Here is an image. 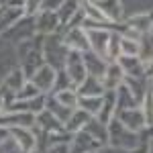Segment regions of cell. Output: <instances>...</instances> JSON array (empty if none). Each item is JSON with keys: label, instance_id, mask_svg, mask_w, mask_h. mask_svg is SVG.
<instances>
[{"label": "cell", "instance_id": "obj_1", "mask_svg": "<svg viewBox=\"0 0 153 153\" xmlns=\"http://www.w3.org/2000/svg\"><path fill=\"white\" fill-rule=\"evenodd\" d=\"M106 129H108V143H110L112 147H117V149L133 151V149H137L141 143H145L141 139V135H139V133L127 129V127H125V125H120L114 117H112V120L106 125Z\"/></svg>", "mask_w": 153, "mask_h": 153}, {"label": "cell", "instance_id": "obj_2", "mask_svg": "<svg viewBox=\"0 0 153 153\" xmlns=\"http://www.w3.org/2000/svg\"><path fill=\"white\" fill-rule=\"evenodd\" d=\"M41 51H43V61L57 71L65 65V57H68V51H70V49L63 45L61 37L51 35L43 41V49H41Z\"/></svg>", "mask_w": 153, "mask_h": 153}, {"label": "cell", "instance_id": "obj_3", "mask_svg": "<svg viewBox=\"0 0 153 153\" xmlns=\"http://www.w3.org/2000/svg\"><path fill=\"white\" fill-rule=\"evenodd\" d=\"M65 76L70 78L71 86H74V90L80 86V84L86 80V65H84V53H80V51H74V49H70L68 51V57H65Z\"/></svg>", "mask_w": 153, "mask_h": 153}, {"label": "cell", "instance_id": "obj_4", "mask_svg": "<svg viewBox=\"0 0 153 153\" xmlns=\"http://www.w3.org/2000/svg\"><path fill=\"white\" fill-rule=\"evenodd\" d=\"M88 43H90V51H94L98 57H102L106 61V53H108V43H110V35L112 31L108 29H84Z\"/></svg>", "mask_w": 153, "mask_h": 153}, {"label": "cell", "instance_id": "obj_5", "mask_svg": "<svg viewBox=\"0 0 153 153\" xmlns=\"http://www.w3.org/2000/svg\"><path fill=\"white\" fill-rule=\"evenodd\" d=\"M114 118H117L120 125H125L127 129L135 131V133H141L147 125H145V117H143V110L137 106V108H125V110H117L114 112Z\"/></svg>", "mask_w": 153, "mask_h": 153}, {"label": "cell", "instance_id": "obj_6", "mask_svg": "<svg viewBox=\"0 0 153 153\" xmlns=\"http://www.w3.org/2000/svg\"><path fill=\"white\" fill-rule=\"evenodd\" d=\"M63 45L68 49H74V51H80V53H86L90 51V43H88V37H86V31L82 27H71L65 31V35L61 37Z\"/></svg>", "mask_w": 153, "mask_h": 153}, {"label": "cell", "instance_id": "obj_7", "mask_svg": "<svg viewBox=\"0 0 153 153\" xmlns=\"http://www.w3.org/2000/svg\"><path fill=\"white\" fill-rule=\"evenodd\" d=\"M102 145L96 141L92 135H88L86 131L74 133V139L70 141V153H92L98 151Z\"/></svg>", "mask_w": 153, "mask_h": 153}, {"label": "cell", "instance_id": "obj_8", "mask_svg": "<svg viewBox=\"0 0 153 153\" xmlns=\"http://www.w3.org/2000/svg\"><path fill=\"white\" fill-rule=\"evenodd\" d=\"M55 78H57V71L53 70L51 65L43 63V65H41V68H39L35 74H33L31 82L35 84V88L39 90V92H49V90H53Z\"/></svg>", "mask_w": 153, "mask_h": 153}, {"label": "cell", "instance_id": "obj_9", "mask_svg": "<svg viewBox=\"0 0 153 153\" xmlns=\"http://www.w3.org/2000/svg\"><path fill=\"white\" fill-rule=\"evenodd\" d=\"M37 123V117L31 112H23V110H12V112H4L0 114V127H33Z\"/></svg>", "mask_w": 153, "mask_h": 153}, {"label": "cell", "instance_id": "obj_10", "mask_svg": "<svg viewBox=\"0 0 153 153\" xmlns=\"http://www.w3.org/2000/svg\"><path fill=\"white\" fill-rule=\"evenodd\" d=\"M10 135L14 137V141L19 143V147L25 153H31L37 147L35 131L31 129V127H10Z\"/></svg>", "mask_w": 153, "mask_h": 153}, {"label": "cell", "instance_id": "obj_11", "mask_svg": "<svg viewBox=\"0 0 153 153\" xmlns=\"http://www.w3.org/2000/svg\"><path fill=\"white\" fill-rule=\"evenodd\" d=\"M117 63L120 65V70H123L125 76H131V78H145V61H143L139 55H137V57L120 55Z\"/></svg>", "mask_w": 153, "mask_h": 153}, {"label": "cell", "instance_id": "obj_12", "mask_svg": "<svg viewBox=\"0 0 153 153\" xmlns=\"http://www.w3.org/2000/svg\"><path fill=\"white\" fill-rule=\"evenodd\" d=\"M114 110H117V94H114V90H106L102 94V106H100V112L96 114V118L108 125L114 117Z\"/></svg>", "mask_w": 153, "mask_h": 153}, {"label": "cell", "instance_id": "obj_13", "mask_svg": "<svg viewBox=\"0 0 153 153\" xmlns=\"http://www.w3.org/2000/svg\"><path fill=\"white\" fill-rule=\"evenodd\" d=\"M59 27V16L57 12H47V10H41L35 19V29L39 33L47 35V33H55Z\"/></svg>", "mask_w": 153, "mask_h": 153}, {"label": "cell", "instance_id": "obj_14", "mask_svg": "<svg viewBox=\"0 0 153 153\" xmlns=\"http://www.w3.org/2000/svg\"><path fill=\"white\" fill-rule=\"evenodd\" d=\"M123 78H125V74L120 70V65H118L117 61H110V63L106 65L104 76H102V86H104V90H117L118 86L123 84Z\"/></svg>", "mask_w": 153, "mask_h": 153}, {"label": "cell", "instance_id": "obj_15", "mask_svg": "<svg viewBox=\"0 0 153 153\" xmlns=\"http://www.w3.org/2000/svg\"><path fill=\"white\" fill-rule=\"evenodd\" d=\"M84 65H86V74L88 76H94V78H100L102 80L108 63L102 57H98L94 51H86L84 53Z\"/></svg>", "mask_w": 153, "mask_h": 153}, {"label": "cell", "instance_id": "obj_16", "mask_svg": "<svg viewBox=\"0 0 153 153\" xmlns=\"http://www.w3.org/2000/svg\"><path fill=\"white\" fill-rule=\"evenodd\" d=\"M104 92L106 90L102 86V80L94 78V76H86V80L76 88V94H80V96H102Z\"/></svg>", "mask_w": 153, "mask_h": 153}, {"label": "cell", "instance_id": "obj_17", "mask_svg": "<svg viewBox=\"0 0 153 153\" xmlns=\"http://www.w3.org/2000/svg\"><path fill=\"white\" fill-rule=\"evenodd\" d=\"M45 110H49L57 120H61V123L65 125V120L71 117V112H74L76 108H70V106L61 104L55 96H47V98H45Z\"/></svg>", "mask_w": 153, "mask_h": 153}, {"label": "cell", "instance_id": "obj_18", "mask_svg": "<svg viewBox=\"0 0 153 153\" xmlns=\"http://www.w3.org/2000/svg\"><path fill=\"white\" fill-rule=\"evenodd\" d=\"M21 61H23V74H25V76H29V78H33V74L45 63V61H43V51H41L39 47H33V49H31V53L25 55Z\"/></svg>", "mask_w": 153, "mask_h": 153}, {"label": "cell", "instance_id": "obj_19", "mask_svg": "<svg viewBox=\"0 0 153 153\" xmlns=\"http://www.w3.org/2000/svg\"><path fill=\"white\" fill-rule=\"evenodd\" d=\"M129 27L139 35H145L153 29V12H135L129 19Z\"/></svg>", "mask_w": 153, "mask_h": 153}, {"label": "cell", "instance_id": "obj_20", "mask_svg": "<svg viewBox=\"0 0 153 153\" xmlns=\"http://www.w3.org/2000/svg\"><path fill=\"white\" fill-rule=\"evenodd\" d=\"M94 4L110 19V23H118L123 19V4H120V0H96Z\"/></svg>", "mask_w": 153, "mask_h": 153}, {"label": "cell", "instance_id": "obj_21", "mask_svg": "<svg viewBox=\"0 0 153 153\" xmlns=\"http://www.w3.org/2000/svg\"><path fill=\"white\" fill-rule=\"evenodd\" d=\"M82 131H86L88 135H92V137H94V139L100 143V145H106V143H108V129H106L104 123H100L96 117L90 118Z\"/></svg>", "mask_w": 153, "mask_h": 153}, {"label": "cell", "instance_id": "obj_22", "mask_svg": "<svg viewBox=\"0 0 153 153\" xmlns=\"http://www.w3.org/2000/svg\"><path fill=\"white\" fill-rule=\"evenodd\" d=\"M92 118V114H88L86 110H82V108H78V110H74L71 112V117L65 120V133H78V131H82L84 127H86V123Z\"/></svg>", "mask_w": 153, "mask_h": 153}, {"label": "cell", "instance_id": "obj_23", "mask_svg": "<svg viewBox=\"0 0 153 153\" xmlns=\"http://www.w3.org/2000/svg\"><path fill=\"white\" fill-rule=\"evenodd\" d=\"M114 94H117V110L137 108V106H139V100L131 94V90L125 86V84H120V86H118L117 90H114ZM117 110H114V112H117Z\"/></svg>", "mask_w": 153, "mask_h": 153}, {"label": "cell", "instance_id": "obj_24", "mask_svg": "<svg viewBox=\"0 0 153 153\" xmlns=\"http://www.w3.org/2000/svg\"><path fill=\"white\" fill-rule=\"evenodd\" d=\"M37 123L41 125V129L47 131V133H61V131H65L63 129V123L57 120L49 110H41V112L37 114Z\"/></svg>", "mask_w": 153, "mask_h": 153}, {"label": "cell", "instance_id": "obj_25", "mask_svg": "<svg viewBox=\"0 0 153 153\" xmlns=\"http://www.w3.org/2000/svg\"><path fill=\"white\" fill-rule=\"evenodd\" d=\"M78 106L86 110L88 114L96 117L100 112V106H102V96H80L78 98Z\"/></svg>", "mask_w": 153, "mask_h": 153}, {"label": "cell", "instance_id": "obj_26", "mask_svg": "<svg viewBox=\"0 0 153 153\" xmlns=\"http://www.w3.org/2000/svg\"><path fill=\"white\" fill-rule=\"evenodd\" d=\"M118 49H120V55L137 57V55L141 53V41H137V39H129V37H120V41H118Z\"/></svg>", "mask_w": 153, "mask_h": 153}, {"label": "cell", "instance_id": "obj_27", "mask_svg": "<svg viewBox=\"0 0 153 153\" xmlns=\"http://www.w3.org/2000/svg\"><path fill=\"white\" fill-rule=\"evenodd\" d=\"M80 10V0H65L61 4V8L57 10V16H59V25H68L71 16Z\"/></svg>", "mask_w": 153, "mask_h": 153}, {"label": "cell", "instance_id": "obj_28", "mask_svg": "<svg viewBox=\"0 0 153 153\" xmlns=\"http://www.w3.org/2000/svg\"><path fill=\"white\" fill-rule=\"evenodd\" d=\"M23 84H25L23 70H12L10 74H8V78H4V88L10 90L12 94H16V92L23 88Z\"/></svg>", "mask_w": 153, "mask_h": 153}, {"label": "cell", "instance_id": "obj_29", "mask_svg": "<svg viewBox=\"0 0 153 153\" xmlns=\"http://www.w3.org/2000/svg\"><path fill=\"white\" fill-rule=\"evenodd\" d=\"M141 104H143V117H145V125H147V127H151V125H153V88L145 92Z\"/></svg>", "mask_w": 153, "mask_h": 153}, {"label": "cell", "instance_id": "obj_30", "mask_svg": "<svg viewBox=\"0 0 153 153\" xmlns=\"http://www.w3.org/2000/svg\"><path fill=\"white\" fill-rule=\"evenodd\" d=\"M55 98H57L61 104L70 106V108H78V98L80 96L76 94V90H61V92L55 94Z\"/></svg>", "mask_w": 153, "mask_h": 153}, {"label": "cell", "instance_id": "obj_31", "mask_svg": "<svg viewBox=\"0 0 153 153\" xmlns=\"http://www.w3.org/2000/svg\"><path fill=\"white\" fill-rule=\"evenodd\" d=\"M35 96H39V90L35 88V84L29 80V82H25L23 88L14 94V98H16V100H31V98H35Z\"/></svg>", "mask_w": 153, "mask_h": 153}, {"label": "cell", "instance_id": "obj_32", "mask_svg": "<svg viewBox=\"0 0 153 153\" xmlns=\"http://www.w3.org/2000/svg\"><path fill=\"white\" fill-rule=\"evenodd\" d=\"M141 59L143 61L153 59V29L149 33H145V39H143V45H141Z\"/></svg>", "mask_w": 153, "mask_h": 153}, {"label": "cell", "instance_id": "obj_33", "mask_svg": "<svg viewBox=\"0 0 153 153\" xmlns=\"http://www.w3.org/2000/svg\"><path fill=\"white\" fill-rule=\"evenodd\" d=\"M118 41H120V37H118L117 33H112V35H110V43H108L106 61H114V59H118V53H120V49H118Z\"/></svg>", "mask_w": 153, "mask_h": 153}, {"label": "cell", "instance_id": "obj_34", "mask_svg": "<svg viewBox=\"0 0 153 153\" xmlns=\"http://www.w3.org/2000/svg\"><path fill=\"white\" fill-rule=\"evenodd\" d=\"M53 90H55V94H57V92H61V90H74V86H71L70 78H68L65 74H57L55 84H53Z\"/></svg>", "mask_w": 153, "mask_h": 153}, {"label": "cell", "instance_id": "obj_35", "mask_svg": "<svg viewBox=\"0 0 153 153\" xmlns=\"http://www.w3.org/2000/svg\"><path fill=\"white\" fill-rule=\"evenodd\" d=\"M65 0H41V6H39V10H47V12H57L61 8V4H63Z\"/></svg>", "mask_w": 153, "mask_h": 153}, {"label": "cell", "instance_id": "obj_36", "mask_svg": "<svg viewBox=\"0 0 153 153\" xmlns=\"http://www.w3.org/2000/svg\"><path fill=\"white\" fill-rule=\"evenodd\" d=\"M43 153H70V143H55V145L47 147Z\"/></svg>", "mask_w": 153, "mask_h": 153}, {"label": "cell", "instance_id": "obj_37", "mask_svg": "<svg viewBox=\"0 0 153 153\" xmlns=\"http://www.w3.org/2000/svg\"><path fill=\"white\" fill-rule=\"evenodd\" d=\"M41 6V0H25V12L27 14H35Z\"/></svg>", "mask_w": 153, "mask_h": 153}, {"label": "cell", "instance_id": "obj_38", "mask_svg": "<svg viewBox=\"0 0 153 153\" xmlns=\"http://www.w3.org/2000/svg\"><path fill=\"white\" fill-rule=\"evenodd\" d=\"M127 153H149V149H147V143H145V145H139L137 149H133V151H127Z\"/></svg>", "mask_w": 153, "mask_h": 153}, {"label": "cell", "instance_id": "obj_39", "mask_svg": "<svg viewBox=\"0 0 153 153\" xmlns=\"http://www.w3.org/2000/svg\"><path fill=\"white\" fill-rule=\"evenodd\" d=\"M100 153H127V151H123V149H117V147H112V145H110V147H106V149H102Z\"/></svg>", "mask_w": 153, "mask_h": 153}, {"label": "cell", "instance_id": "obj_40", "mask_svg": "<svg viewBox=\"0 0 153 153\" xmlns=\"http://www.w3.org/2000/svg\"><path fill=\"white\" fill-rule=\"evenodd\" d=\"M145 74H149V76H153V59L145 65Z\"/></svg>", "mask_w": 153, "mask_h": 153}, {"label": "cell", "instance_id": "obj_41", "mask_svg": "<svg viewBox=\"0 0 153 153\" xmlns=\"http://www.w3.org/2000/svg\"><path fill=\"white\" fill-rule=\"evenodd\" d=\"M4 137H6V131L0 127V143H2V139H4Z\"/></svg>", "mask_w": 153, "mask_h": 153}, {"label": "cell", "instance_id": "obj_42", "mask_svg": "<svg viewBox=\"0 0 153 153\" xmlns=\"http://www.w3.org/2000/svg\"><path fill=\"white\" fill-rule=\"evenodd\" d=\"M147 149H149V153H153V141H147Z\"/></svg>", "mask_w": 153, "mask_h": 153}, {"label": "cell", "instance_id": "obj_43", "mask_svg": "<svg viewBox=\"0 0 153 153\" xmlns=\"http://www.w3.org/2000/svg\"><path fill=\"white\" fill-rule=\"evenodd\" d=\"M149 135H153V125H151V127H149Z\"/></svg>", "mask_w": 153, "mask_h": 153}, {"label": "cell", "instance_id": "obj_44", "mask_svg": "<svg viewBox=\"0 0 153 153\" xmlns=\"http://www.w3.org/2000/svg\"><path fill=\"white\" fill-rule=\"evenodd\" d=\"M92 153H98V151H92Z\"/></svg>", "mask_w": 153, "mask_h": 153}, {"label": "cell", "instance_id": "obj_45", "mask_svg": "<svg viewBox=\"0 0 153 153\" xmlns=\"http://www.w3.org/2000/svg\"><path fill=\"white\" fill-rule=\"evenodd\" d=\"M151 88H153V82H151Z\"/></svg>", "mask_w": 153, "mask_h": 153}]
</instances>
